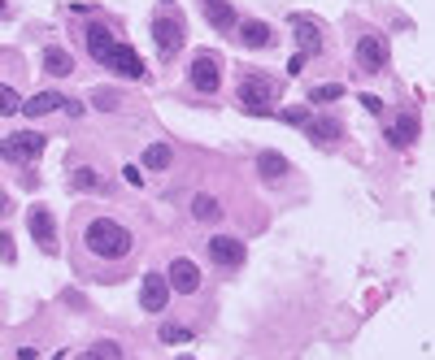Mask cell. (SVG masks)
I'll return each instance as SVG.
<instances>
[{
	"label": "cell",
	"mask_w": 435,
	"mask_h": 360,
	"mask_svg": "<svg viewBox=\"0 0 435 360\" xmlns=\"http://www.w3.org/2000/svg\"><path fill=\"white\" fill-rule=\"evenodd\" d=\"M183 360H192V356H183Z\"/></svg>",
	"instance_id": "cell-38"
},
{
	"label": "cell",
	"mask_w": 435,
	"mask_h": 360,
	"mask_svg": "<svg viewBox=\"0 0 435 360\" xmlns=\"http://www.w3.org/2000/svg\"><path fill=\"white\" fill-rule=\"evenodd\" d=\"M340 96H344V87H340V83H322V87H313V91H309L313 105H327V100H340Z\"/></svg>",
	"instance_id": "cell-24"
},
{
	"label": "cell",
	"mask_w": 435,
	"mask_h": 360,
	"mask_svg": "<svg viewBox=\"0 0 435 360\" xmlns=\"http://www.w3.org/2000/svg\"><path fill=\"white\" fill-rule=\"evenodd\" d=\"M44 148H48L44 135L17 130V135H9L5 144H0V156H5V161H13V165H27V161H35V156H44Z\"/></svg>",
	"instance_id": "cell-3"
},
{
	"label": "cell",
	"mask_w": 435,
	"mask_h": 360,
	"mask_svg": "<svg viewBox=\"0 0 435 360\" xmlns=\"http://www.w3.org/2000/svg\"><path fill=\"white\" fill-rule=\"evenodd\" d=\"M187 338H192V330L187 326H162V343H187Z\"/></svg>",
	"instance_id": "cell-26"
},
{
	"label": "cell",
	"mask_w": 435,
	"mask_h": 360,
	"mask_svg": "<svg viewBox=\"0 0 435 360\" xmlns=\"http://www.w3.org/2000/svg\"><path fill=\"white\" fill-rule=\"evenodd\" d=\"M292 35H296V44H301V57H309V52L322 48V31H318V22H309V17H296Z\"/></svg>",
	"instance_id": "cell-13"
},
{
	"label": "cell",
	"mask_w": 435,
	"mask_h": 360,
	"mask_svg": "<svg viewBox=\"0 0 435 360\" xmlns=\"http://www.w3.org/2000/svg\"><path fill=\"white\" fill-rule=\"evenodd\" d=\"M31 234H35V243H39V252H48V256H57V222H52V213L44 209V204H35L31 209Z\"/></svg>",
	"instance_id": "cell-5"
},
{
	"label": "cell",
	"mask_w": 435,
	"mask_h": 360,
	"mask_svg": "<svg viewBox=\"0 0 435 360\" xmlns=\"http://www.w3.org/2000/svg\"><path fill=\"white\" fill-rule=\"evenodd\" d=\"M418 130H422L418 117H413V113H401L397 122L387 126V144H392V148H409L413 139H418Z\"/></svg>",
	"instance_id": "cell-12"
},
{
	"label": "cell",
	"mask_w": 435,
	"mask_h": 360,
	"mask_svg": "<svg viewBox=\"0 0 435 360\" xmlns=\"http://www.w3.org/2000/svg\"><path fill=\"white\" fill-rule=\"evenodd\" d=\"M170 161H174L170 144H152V148H144V165H148V170H170Z\"/></svg>",
	"instance_id": "cell-22"
},
{
	"label": "cell",
	"mask_w": 435,
	"mask_h": 360,
	"mask_svg": "<svg viewBox=\"0 0 435 360\" xmlns=\"http://www.w3.org/2000/svg\"><path fill=\"white\" fill-rule=\"evenodd\" d=\"M0 13H5V0H0Z\"/></svg>",
	"instance_id": "cell-37"
},
{
	"label": "cell",
	"mask_w": 435,
	"mask_h": 360,
	"mask_svg": "<svg viewBox=\"0 0 435 360\" xmlns=\"http://www.w3.org/2000/svg\"><path fill=\"white\" fill-rule=\"evenodd\" d=\"M183 22L179 17H152V39H157V48H162V57H174L183 48Z\"/></svg>",
	"instance_id": "cell-6"
},
{
	"label": "cell",
	"mask_w": 435,
	"mask_h": 360,
	"mask_svg": "<svg viewBox=\"0 0 435 360\" xmlns=\"http://www.w3.org/2000/svg\"><path fill=\"white\" fill-rule=\"evenodd\" d=\"M192 217H196V222H218V217H222V204H218V200L213 195H196L192 200Z\"/></svg>",
	"instance_id": "cell-20"
},
{
	"label": "cell",
	"mask_w": 435,
	"mask_h": 360,
	"mask_svg": "<svg viewBox=\"0 0 435 360\" xmlns=\"http://www.w3.org/2000/svg\"><path fill=\"white\" fill-rule=\"evenodd\" d=\"M187 74H192V87H196V91H218V83H222V66H218L213 52H201V57L192 61Z\"/></svg>",
	"instance_id": "cell-7"
},
{
	"label": "cell",
	"mask_w": 435,
	"mask_h": 360,
	"mask_svg": "<svg viewBox=\"0 0 435 360\" xmlns=\"http://www.w3.org/2000/svg\"><path fill=\"white\" fill-rule=\"evenodd\" d=\"M257 170H262V178L274 183V178H283L292 165H287V156H279V152H262V156H257Z\"/></svg>",
	"instance_id": "cell-19"
},
{
	"label": "cell",
	"mask_w": 435,
	"mask_h": 360,
	"mask_svg": "<svg viewBox=\"0 0 435 360\" xmlns=\"http://www.w3.org/2000/svg\"><path fill=\"white\" fill-rule=\"evenodd\" d=\"M352 57H357V66L366 74H383L387 70V44H383V35H362L357 48H352Z\"/></svg>",
	"instance_id": "cell-4"
},
{
	"label": "cell",
	"mask_w": 435,
	"mask_h": 360,
	"mask_svg": "<svg viewBox=\"0 0 435 360\" xmlns=\"http://www.w3.org/2000/svg\"><path fill=\"white\" fill-rule=\"evenodd\" d=\"M140 304H144L148 313H162V308L170 304V287H166V278H162V273H148V278H144V287H140Z\"/></svg>",
	"instance_id": "cell-11"
},
{
	"label": "cell",
	"mask_w": 435,
	"mask_h": 360,
	"mask_svg": "<svg viewBox=\"0 0 435 360\" xmlns=\"http://www.w3.org/2000/svg\"><path fill=\"white\" fill-rule=\"evenodd\" d=\"M74 187L78 191H105V178L96 170H74Z\"/></svg>",
	"instance_id": "cell-23"
},
{
	"label": "cell",
	"mask_w": 435,
	"mask_h": 360,
	"mask_svg": "<svg viewBox=\"0 0 435 360\" xmlns=\"http://www.w3.org/2000/svg\"><path fill=\"white\" fill-rule=\"evenodd\" d=\"M105 66L113 74H122V78H144V61H140V52L127 48V44H113L109 57H105Z\"/></svg>",
	"instance_id": "cell-9"
},
{
	"label": "cell",
	"mask_w": 435,
	"mask_h": 360,
	"mask_svg": "<svg viewBox=\"0 0 435 360\" xmlns=\"http://www.w3.org/2000/svg\"><path fill=\"white\" fill-rule=\"evenodd\" d=\"M122 178H127L131 187H144V174H140V165H127V170H122Z\"/></svg>",
	"instance_id": "cell-31"
},
{
	"label": "cell",
	"mask_w": 435,
	"mask_h": 360,
	"mask_svg": "<svg viewBox=\"0 0 435 360\" xmlns=\"http://www.w3.org/2000/svg\"><path fill=\"white\" fill-rule=\"evenodd\" d=\"M44 70H48L52 78H66V74L74 70L70 52H66V48H44Z\"/></svg>",
	"instance_id": "cell-18"
},
{
	"label": "cell",
	"mask_w": 435,
	"mask_h": 360,
	"mask_svg": "<svg viewBox=\"0 0 435 360\" xmlns=\"http://www.w3.org/2000/svg\"><path fill=\"white\" fill-rule=\"evenodd\" d=\"M240 39H244L248 48H270V39H274V35H270L266 22H244V27H240Z\"/></svg>",
	"instance_id": "cell-21"
},
{
	"label": "cell",
	"mask_w": 435,
	"mask_h": 360,
	"mask_svg": "<svg viewBox=\"0 0 435 360\" xmlns=\"http://www.w3.org/2000/svg\"><path fill=\"white\" fill-rule=\"evenodd\" d=\"M205 17H209V27H218V31L235 27V9L227 5V0H205Z\"/></svg>",
	"instance_id": "cell-16"
},
{
	"label": "cell",
	"mask_w": 435,
	"mask_h": 360,
	"mask_svg": "<svg viewBox=\"0 0 435 360\" xmlns=\"http://www.w3.org/2000/svg\"><path fill=\"white\" fill-rule=\"evenodd\" d=\"M62 109H66L70 117H83V100H62Z\"/></svg>",
	"instance_id": "cell-32"
},
{
	"label": "cell",
	"mask_w": 435,
	"mask_h": 360,
	"mask_svg": "<svg viewBox=\"0 0 435 360\" xmlns=\"http://www.w3.org/2000/svg\"><path fill=\"white\" fill-rule=\"evenodd\" d=\"M92 100H96V109H105V113H109V109H117V91H96Z\"/></svg>",
	"instance_id": "cell-29"
},
{
	"label": "cell",
	"mask_w": 435,
	"mask_h": 360,
	"mask_svg": "<svg viewBox=\"0 0 435 360\" xmlns=\"http://www.w3.org/2000/svg\"><path fill=\"white\" fill-rule=\"evenodd\" d=\"M209 256H213V265H227V269H235V265H244V243L240 239H231V234H213L209 239Z\"/></svg>",
	"instance_id": "cell-8"
},
{
	"label": "cell",
	"mask_w": 435,
	"mask_h": 360,
	"mask_svg": "<svg viewBox=\"0 0 435 360\" xmlns=\"http://www.w3.org/2000/svg\"><path fill=\"white\" fill-rule=\"evenodd\" d=\"M17 109H22V100H17V91L13 87H5V83H0V113H17Z\"/></svg>",
	"instance_id": "cell-25"
},
{
	"label": "cell",
	"mask_w": 435,
	"mask_h": 360,
	"mask_svg": "<svg viewBox=\"0 0 435 360\" xmlns=\"http://www.w3.org/2000/svg\"><path fill=\"white\" fill-rule=\"evenodd\" d=\"M17 360H39V352L35 347H22V352H17Z\"/></svg>",
	"instance_id": "cell-35"
},
{
	"label": "cell",
	"mask_w": 435,
	"mask_h": 360,
	"mask_svg": "<svg viewBox=\"0 0 435 360\" xmlns=\"http://www.w3.org/2000/svg\"><path fill=\"white\" fill-rule=\"evenodd\" d=\"M274 96H279L274 78H266V74H244V83H240V105H244L248 113H270V109H274Z\"/></svg>",
	"instance_id": "cell-2"
},
{
	"label": "cell",
	"mask_w": 435,
	"mask_h": 360,
	"mask_svg": "<svg viewBox=\"0 0 435 360\" xmlns=\"http://www.w3.org/2000/svg\"><path fill=\"white\" fill-rule=\"evenodd\" d=\"M5 213H9V191L0 187V217H5Z\"/></svg>",
	"instance_id": "cell-34"
},
{
	"label": "cell",
	"mask_w": 435,
	"mask_h": 360,
	"mask_svg": "<svg viewBox=\"0 0 435 360\" xmlns=\"http://www.w3.org/2000/svg\"><path fill=\"white\" fill-rule=\"evenodd\" d=\"M109 48H113V35H109V27H105V22H92V27H87V52H92L96 61L105 66Z\"/></svg>",
	"instance_id": "cell-14"
},
{
	"label": "cell",
	"mask_w": 435,
	"mask_h": 360,
	"mask_svg": "<svg viewBox=\"0 0 435 360\" xmlns=\"http://www.w3.org/2000/svg\"><path fill=\"white\" fill-rule=\"evenodd\" d=\"M78 360H101V356H96V352H83V356H78Z\"/></svg>",
	"instance_id": "cell-36"
},
{
	"label": "cell",
	"mask_w": 435,
	"mask_h": 360,
	"mask_svg": "<svg viewBox=\"0 0 435 360\" xmlns=\"http://www.w3.org/2000/svg\"><path fill=\"white\" fill-rule=\"evenodd\" d=\"M305 130H309L313 144H322V148H331L335 139H340V122H335V117H313V122H305Z\"/></svg>",
	"instance_id": "cell-15"
},
{
	"label": "cell",
	"mask_w": 435,
	"mask_h": 360,
	"mask_svg": "<svg viewBox=\"0 0 435 360\" xmlns=\"http://www.w3.org/2000/svg\"><path fill=\"white\" fill-rule=\"evenodd\" d=\"M279 117H283L287 126H305V122H309V113H305V109H283Z\"/></svg>",
	"instance_id": "cell-28"
},
{
	"label": "cell",
	"mask_w": 435,
	"mask_h": 360,
	"mask_svg": "<svg viewBox=\"0 0 435 360\" xmlns=\"http://www.w3.org/2000/svg\"><path fill=\"white\" fill-rule=\"evenodd\" d=\"M83 243H87V252L105 256V261H122V256L131 252V230L122 222H113V217H96V222L83 230Z\"/></svg>",
	"instance_id": "cell-1"
},
{
	"label": "cell",
	"mask_w": 435,
	"mask_h": 360,
	"mask_svg": "<svg viewBox=\"0 0 435 360\" xmlns=\"http://www.w3.org/2000/svg\"><path fill=\"white\" fill-rule=\"evenodd\" d=\"M92 352L101 356V360H122V352H117V343H109V338H101V343H96Z\"/></svg>",
	"instance_id": "cell-27"
},
{
	"label": "cell",
	"mask_w": 435,
	"mask_h": 360,
	"mask_svg": "<svg viewBox=\"0 0 435 360\" xmlns=\"http://www.w3.org/2000/svg\"><path fill=\"white\" fill-rule=\"evenodd\" d=\"M166 287L179 291V295H192L196 287H201V269H196L187 256H179V261H170V273H166Z\"/></svg>",
	"instance_id": "cell-10"
},
{
	"label": "cell",
	"mask_w": 435,
	"mask_h": 360,
	"mask_svg": "<svg viewBox=\"0 0 435 360\" xmlns=\"http://www.w3.org/2000/svg\"><path fill=\"white\" fill-rule=\"evenodd\" d=\"M52 109H62V96H57V91H39V96H31L27 105H22L27 117H44V113H52Z\"/></svg>",
	"instance_id": "cell-17"
},
{
	"label": "cell",
	"mask_w": 435,
	"mask_h": 360,
	"mask_svg": "<svg viewBox=\"0 0 435 360\" xmlns=\"http://www.w3.org/2000/svg\"><path fill=\"white\" fill-rule=\"evenodd\" d=\"M0 261H17V248H13V239L0 230Z\"/></svg>",
	"instance_id": "cell-30"
},
{
	"label": "cell",
	"mask_w": 435,
	"mask_h": 360,
	"mask_svg": "<svg viewBox=\"0 0 435 360\" xmlns=\"http://www.w3.org/2000/svg\"><path fill=\"white\" fill-rule=\"evenodd\" d=\"M362 105H366L370 113H383V100H379V96H362Z\"/></svg>",
	"instance_id": "cell-33"
}]
</instances>
